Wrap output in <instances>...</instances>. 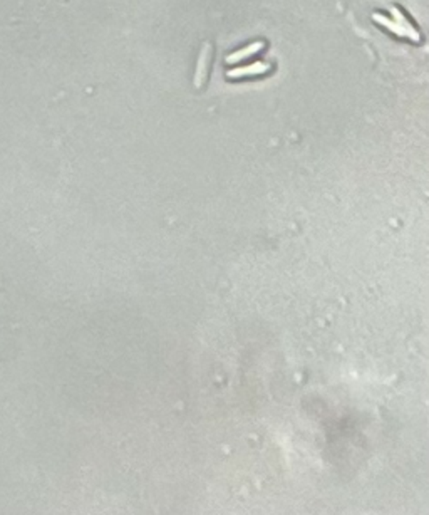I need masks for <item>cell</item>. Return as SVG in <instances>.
<instances>
[{
  "mask_svg": "<svg viewBox=\"0 0 429 515\" xmlns=\"http://www.w3.org/2000/svg\"><path fill=\"white\" fill-rule=\"evenodd\" d=\"M210 57H211V44L210 42H205L202 48V53H199L198 57V64H197V71H195V88H202L203 83H205L206 78V72H208V64H210Z\"/></svg>",
  "mask_w": 429,
  "mask_h": 515,
  "instance_id": "1",
  "label": "cell"
},
{
  "mask_svg": "<svg viewBox=\"0 0 429 515\" xmlns=\"http://www.w3.org/2000/svg\"><path fill=\"white\" fill-rule=\"evenodd\" d=\"M269 71H270V64L269 62L257 61L255 64H250V66L228 71L227 78L228 79H239V78H248V76H262V74H265V72H269Z\"/></svg>",
  "mask_w": 429,
  "mask_h": 515,
  "instance_id": "2",
  "label": "cell"
},
{
  "mask_svg": "<svg viewBox=\"0 0 429 515\" xmlns=\"http://www.w3.org/2000/svg\"><path fill=\"white\" fill-rule=\"evenodd\" d=\"M263 49H265V42H262V41L253 42V44L246 46V48H244V49L232 53L230 56H227L225 61H227V64H237V62L244 61V59H248V57L255 56V54H258Z\"/></svg>",
  "mask_w": 429,
  "mask_h": 515,
  "instance_id": "3",
  "label": "cell"
},
{
  "mask_svg": "<svg viewBox=\"0 0 429 515\" xmlns=\"http://www.w3.org/2000/svg\"><path fill=\"white\" fill-rule=\"evenodd\" d=\"M391 14H393V19H394V20H396V22H398L399 25H401V27H402V29H405V32H406V37H407V39H411V41H416V42H419V41H421V36H419V32H418V31H416V29H414V25H413V24H411V22H409V20H407V19H406V17H405V14H402V12H401V11H399V8H396V7H393V8H391Z\"/></svg>",
  "mask_w": 429,
  "mask_h": 515,
  "instance_id": "4",
  "label": "cell"
},
{
  "mask_svg": "<svg viewBox=\"0 0 429 515\" xmlns=\"http://www.w3.org/2000/svg\"><path fill=\"white\" fill-rule=\"evenodd\" d=\"M372 19L376 20L377 24H381V25H384V27L391 29V31H393L394 34H396V36H399V37H406L405 29H402L401 25H399L394 19H388V17L382 15V14H374V15H372Z\"/></svg>",
  "mask_w": 429,
  "mask_h": 515,
  "instance_id": "5",
  "label": "cell"
}]
</instances>
